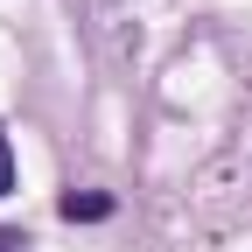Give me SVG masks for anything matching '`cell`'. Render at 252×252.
<instances>
[{"label":"cell","mask_w":252,"mask_h":252,"mask_svg":"<svg viewBox=\"0 0 252 252\" xmlns=\"http://www.w3.org/2000/svg\"><path fill=\"white\" fill-rule=\"evenodd\" d=\"M56 210L70 217V224H91V217H105V210H112V196H77V189H70V196H63Z\"/></svg>","instance_id":"obj_1"},{"label":"cell","mask_w":252,"mask_h":252,"mask_svg":"<svg viewBox=\"0 0 252 252\" xmlns=\"http://www.w3.org/2000/svg\"><path fill=\"white\" fill-rule=\"evenodd\" d=\"M14 189V147H7V133H0V196Z\"/></svg>","instance_id":"obj_2"},{"label":"cell","mask_w":252,"mask_h":252,"mask_svg":"<svg viewBox=\"0 0 252 252\" xmlns=\"http://www.w3.org/2000/svg\"><path fill=\"white\" fill-rule=\"evenodd\" d=\"M14 245H21V231H0V252H14Z\"/></svg>","instance_id":"obj_3"}]
</instances>
